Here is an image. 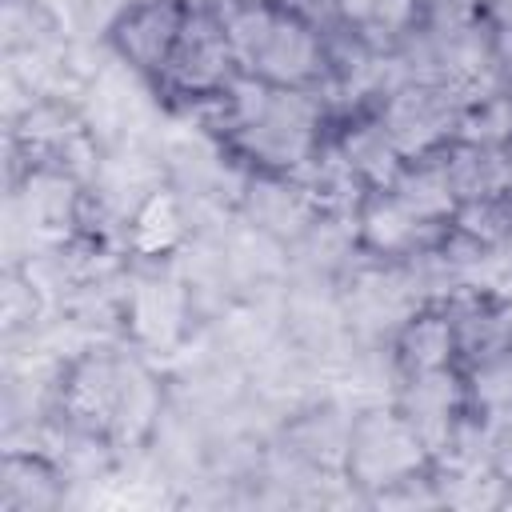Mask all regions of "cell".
Wrapping results in <instances>:
<instances>
[{
	"label": "cell",
	"mask_w": 512,
	"mask_h": 512,
	"mask_svg": "<svg viewBox=\"0 0 512 512\" xmlns=\"http://www.w3.org/2000/svg\"><path fill=\"white\" fill-rule=\"evenodd\" d=\"M188 236V220H184V208H180V196L172 188H156L128 220L124 228V248L132 256H144V260H160V256H172Z\"/></svg>",
	"instance_id": "cell-15"
},
{
	"label": "cell",
	"mask_w": 512,
	"mask_h": 512,
	"mask_svg": "<svg viewBox=\"0 0 512 512\" xmlns=\"http://www.w3.org/2000/svg\"><path fill=\"white\" fill-rule=\"evenodd\" d=\"M460 108H464V100L448 84L408 76L376 104V116L388 128V136L396 140V148L404 152V160H412V156L440 152L444 144L456 140Z\"/></svg>",
	"instance_id": "cell-5"
},
{
	"label": "cell",
	"mask_w": 512,
	"mask_h": 512,
	"mask_svg": "<svg viewBox=\"0 0 512 512\" xmlns=\"http://www.w3.org/2000/svg\"><path fill=\"white\" fill-rule=\"evenodd\" d=\"M208 8L220 16L244 76H256L276 88L312 92H324L332 84L324 36L292 20L272 0H212Z\"/></svg>",
	"instance_id": "cell-2"
},
{
	"label": "cell",
	"mask_w": 512,
	"mask_h": 512,
	"mask_svg": "<svg viewBox=\"0 0 512 512\" xmlns=\"http://www.w3.org/2000/svg\"><path fill=\"white\" fill-rule=\"evenodd\" d=\"M444 228L424 224L420 216H412L392 196V188H368L360 208H356V240H360V252L372 264H392V268L412 264V260L440 248Z\"/></svg>",
	"instance_id": "cell-8"
},
{
	"label": "cell",
	"mask_w": 512,
	"mask_h": 512,
	"mask_svg": "<svg viewBox=\"0 0 512 512\" xmlns=\"http://www.w3.org/2000/svg\"><path fill=\"white\" fill-rule=\"evenodd\" d=\"M52 416L108 444H136L160 416V384L140 360L88 348L60 364L52 384Z\"/></svg>",
	"instance_id": "cell-1"
},
{
	"label": "cell",
	"mask_w": 512,
	"mask_h": 512,
	"mask_svg": "<svg viewBox=\"0 0 512 512\" xmlns=\"http://www.w3.org/2000/svg\"><path fill=\"white\" fill-rule=\"evenodd\" d=\"M188 320V300H184V284L168 280V276H152L140 280L132 288V296L124 300V324L132 328L136 340L144 344H172L180 336Z\"/></svg>",
	"instance_id": "cell-13"
},
{
	"label": "cell",
	"mask_w": 512,
	"mask_h": 512,
	"mask_svg": "<svg viewBox=\"0 0 512 512\" xmlns=\"http://www.w3.org/2000/svg\"><path fill=\"white\" fill-rule=\"evenodd\" d=\"M392 196L412 212L420 216L424 224H448L452 212H456V192H452V180L444 172V160L440 152H428V156H412L404 160V168L396 172V180L388 184Z\"/></svg>",
	"instance_id": "cell-14"
},
{
	"label": "cell",
	"mask_w": 512,
	"mask_h": 512,
	"mask_svg": "<svg viewBox=\"0 0 512 512\" xmlns=\"http://www.w3.org/2000/svg\"><path fill=\"white\" fill-rule=\"evenodd\" d=\"M188 8H192L188 0H128V4H120L116 16L108 20V44H112L116 60L128 72L156 84L176 48Z\"/></svg>",
	"instance_id": "cell-7"
},
{
	"label": "cell",
	"mask_w": 512,
	"mask_h": 512,
	"mask_svg": "<svg viewBox=\"0 0 512 512\" xmlns=\"http://www.w3.org/2000/svg\"><path fill=\"white\" fill-rule=\"evenodd\" d=\"M340 472L348 476V484L372 492V500H376L380 492L432 472V456H428L424 440L416 436V428L400 416L396 404L364 408L348 420Z\"/></svg>",
	"instance_id": "cell-3"
},
{
	"label": "cell",
	"mask_w": 512,
	"mask_h": 512,
	"mask_svg": "<svg viewBox=\"0 0 512 512\" xmlns=\"http://www.w3.org/2000/svg\"><path fill=\"white\" fill-rule=\"evenodd\" d=\"M480 4L496 32H512V0H480Z\"/></svg>",
	"instance_id": "cell-19"
},
{
	"label": "cell",
	"mask_w": 512,
	"mask_h": 512,
	"mask_svg": "<svg viewBox=\"0 0 512 512\" xmlns=\"http://www.w3.org/2000/svg\"><path fill=\"white\" fill-rule=\"evenodd\" d=\"M340 24L380 56L400 52L424 24V0H336Z\"/></svg>",
	"instance_id": "cell-11"
},
{
	"label": "cell",
	"mask_w": 512,
	"mask_h": 512,
	"mask_svg": "<svg viewBox=\"0 0 512 512\" xmlns=\"http://www.w3.org/2000/svg\"><path fill=\"white\" fill-rule=\"evenodd\" d=\"M240 76L236 52L228 44V32L220 24V16L208 4H192L184 16V28L176 36V48L160 72V80L152 84L172 108L224 92L232 80Z\"/></svg>",
	"instance_id": "cell-4"
},
{
	"label": "cell",
	"mask_w": 512,
	"mask_h": 512,
	"mask_svg": "<svg viewBox=\"0 0 512 512\" xmlns=\"http://www.w3.org/2000/svg\"><path fill=\"white\" fill-rule=\"evenodd\" d=\"M40 312H44V292H40V284L32 280V272L24 268V272H8V280H4V328L8 332H20V328H32L36 320H40Z\"/></svg>",
	"instance_id": "cell-17"
},
{
	"label": "cell",
	"mask_w": 512,
	"mask_h": 512,
	"mask_svg": "<svg viewBox=\"0 0 512 512\" xmlns=\"http://www.w3.org/2000/svg\"><path fill=\"white\" fill-rule=\"evenodd\" d=\"M392 364L400 376L416 372H436V368H456V332L448 312L428 296L416 304L392 332Z\"/></svg>",
	"instance_id": "cell-9"
},
{
	"label": "cell",
	"mask_w": 512,
	"mask_h": 512,
	"mask_svg": "<svg viewBox=\"0 0 512 512\" xmlns=\"http://www.w3.org/2000/svg\"><path fill=\"white\" fill-rule=\"evenodd\" d=\"M440 160H444L456 200L512 196V148H484V144L452 140L440 148Z\"/></svg>",
	"instance_id": "cell-12"
},
{
	"label": "cell",
	"mask_w": 512,
	"mask_h": 512,
	"mask_svg": "<svg viewBox=\"0 0 512 512\" xmlns=\"http://www.w3.org/2000/svg\"><path fill=\"white\" fill-rule=\"evenodd\" d=\"M456 140L484 144V148H512V88H496L460 108Z\"/></svg>",
	"instance_id": "cell-16"
},
{
	"label": "cell",
	"mask_w": 512,
	"mask_h": 512,
	"mask_svg": "<svg viewBox=\"0 0 512 512\" xmlns=\"http://www.w3.org/2000/svg\"><path fill=\"white\" fill-rule=\"evenodd\" d=\"M432 300L452 320L456 368L464 376L512 356V300H504L480 284H448V292H440Z\"/></svg>",
	"instance_id": "cell-6"
},
{
	"label": "cell",
	"mask_w": 512,
	"mask_h": 512,
	"mask_svg": "<svg viewBox=\"0 0 512 512\" xmlns=\"http://www.w3.org/2000/svg\"><path fill=\"white\" fill-rule=\"evenodd\" d=\"M276 8H284L292 20L308 24L312 32L328 36L332 28H340V4L336 0H272Z\"/></svg>",
	"instance_id": "cell-18"
},
{
	"label": "cell",
	"mask_w": 512,
	"mask_h": 512,
	"mask_svg": "<svg viewBox=\"0 0 512 512\" xmlns=\"http://www.w3.org/2000/svg\"><path fill=\"white\" fill-rule=\"evenodd\" d=\"M64 480L68 472L60 468L56 456L48 452H4L0 468V508L4 512H48L64 504Z\"/></svg>",
	"instance_id": "cell-10"
}]
</instances>
